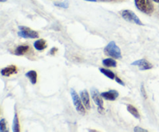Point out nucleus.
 Masks as SVG:
<instances>
[{
	"label": "nucleus",
	"mask_w": 159,
	"mask_h": 132,
	"mask_svg": "<svg viewBox=\"0 0 159 132\" xmlns=\"http://www.w3.org/2000/svg\"><path fill=\"white\" fill-rule=\"evenodd\" d=\"M104 53L107 56L114 59L122 58V53H121L120 48L116 45V42L113 40L109 42L108 44L104 48Z\"/></svg>",
	"instance_id": "nucleus-1"
},
{
	"label": "nucleus",
	"mask_w": 159,
	"mask_h": 132,
	"mask_svg": "<svg viewBox=\"0 0 159 132\" xmlns=\"http://www.w3.org/2000/svg\"><path fill=\"white\" fill-rule=\"evenodd\" d=\"M134 3L137 9L144 13L151 15L154 12L152 0H134Z\"/></svg>",
	"instance_id": "nucleus-2"
},
{
	"label": "nucleus",
	"mask_w": 159,
	"mask_h": 132,
	"mask_svg": "<svg viewBox=\"0 0 159 132\" xmlns=\"http://www.w3.org/2000/svg\"><path fill=\"white\" fill-rule=\"evenodd\" d=\"M70 93H71V99H72L73 104H74V107H75L76 111L80 115H85L86 109H85V106H84L83 102H82L80 96H79L77 92L74 89H71Z\"/></svg>",
	"instance_id": "nucleus-3"
},
{
	"label": "nucleus",
	"mask_w": 159,
	"mask_h": 132,
	"mask_svg": "<svg viewBox=\"0 0 159 132\" xmlns=\"http://www.w3.org/2000/svg\"><path fill=\"white\" fill-rule=\"evenodd\" d=\"M19 32L18 36L22 38L26 39H36L38 38L39 34L37 31L30 29V27L26 26H18Z\"/></svg>",
	"instance_id": "nucleus-4"
},
{
	"label": "nucleus",
	"mask_w": 159,
	"mask_h": 132,
	"mask_svg": "<svg viewBox=\"0 0 159 132\" xmlns=\"http://www.w3.org/2000/svg\"><path fill=\"white\" fill-rule=\"evenodd\" d=\"M121 16L126 21L135 23V24L140 25V26H143V23L141 22V20L133 11L129 10V9H124L121 12Z\"/></svg>",
	"instance_id": "nucleus-5"
},
{
	"label": "nucleus",
	"mask_w": 159,
	"mask_h": 132,
	"mask_svg": "<svg viewBox=\"0 0 159 132\" xmlns=\"http://www.w3.org/2000/svg\"><path fill=\"white\" fill-rule=\"evenodd\" d=\"M91 96L93 100L96 103V105L98 107V110L99 112H103L104 111V107H103V99H102V96L99 94V91L96 89L93 88L91 89Z\"/></svg>",
	"instance_id": "nucleus-6"
},
{
	"label": "nucleus",
	"mask_w": 159,
	"mask_h": 132,
	"mask_svg": "<svg viewBox=\"0 0 159 132\" xmlns=\"http://www.w3.org/2000/svg\"><path fill=\"white\" fill-rule=\"evenodd\" d=\"M131 65H133V66H138V68H139L141 71H145V70L152 69L153 68V65L150 62L148 61L146 59H140V60L134 61V62H132Z\"/></svg>",
	"instance_id": "nucleus-7"
},
{
	"label": "nucleus",
	"mask_w": 159,
	"mask_h": 132,
	"mask_svg": "<svg viewBox=\"0 0 159 132\" xmlns=\"http://www.w3.org/2000/svg\"><path fill=\"white\" fill-rule=\"evenodd\" d=\"M100 94L103 99H105L106 100H109V101H114L119 97V93L115 89L103 92V93H100Z\"/></svg>",
	"instance_id": "nucleus-8"
},
{
	"label": "nucleus",
	"mask_w": 159,
	"mask_h": 132,
	"mask_svg": "<svg viewBox=\"0 0 159 132\" xmlns=\"http://www.w3.org/2000/svg\"><path fill=\"white\" fill-rule=\"evenodd\" d=\"M80 97L82 99V102L85 106V109L87 110H89L91 109V104H90V98L89 94L87 92V90H82L80 92Z\"/></svg>",
	"instance_id": "nucleus-9"
},
{
	"label": "nucleus",
	"mask_w": 159,
	"mask_h": 132,
	"mask_svg": "<svg viewBox=\"0 0 159 132\" xmlns=\"http://www.w3.org/2000/svg\"><path fill=\"white\" fill-rule=\"evenodd\" d=\"M17 72V68L16 65H9V66L6 67V68H2L1 75L2 76L9 77L11 75L16 74Z\"/></svg>",
	"instance_id": "nucleus-10"
},
{
	"label": "nucleus",
	"mask_w": 159,
	"mask_h": 132,
	"mask_svg": "<svg viewBox=\"0 0 159 132\" xmlns=\"http://www.w3.org/2000/svg\"><path fill=\"white\" fill-rule=\"evenodd\" d=\"M47 46H48V44H47L46 40H43V39H38L34 43V47L35 48V49L40 51L46 49Z\"/></svg>",
	"instance_id": "nucleus-11"
},
{
	"label": "nucleus",
	"mask_w": 159,
	"mask_h": 132,
	"mask_svg": "<svg viewBox=\"0 0 159 132\" xmlns=\"http://www.w3.org/2000/svg\"><path fill=\"white\" fill-rule=\"evenodd\" d=\"M30 50V47L28 45H20L16 48L14 54L17 56H21L26 54Z\"/></svg>",
	"instance_id": "nucleus-12"
},
{
	"label": "nucleus",
	"mask_w": 159,
	"mask_h": 132,
	"mask_svg": "<svg viewBox=\"0 0 159 132\" xmlns=\"http://www.w3.org/2000/svg\"><path fill=\"white\" fill-rule=\"evenodd\" d=\"M25 76L29 79V80L30 81V82L33 84V85H35V84L37 83V73L36 71H34V70H30V71H27V72L25 74Z\"/></svg>",
	"instance_id": "nucleus-13"
},
{
	"label": "nucleus",
	"mask_w": 159,
	"mask_h": 132,
	"mask_svg": "<svg viewBox=\"0 0 159 132\" xmlns=\"http://www.w3.org/2000/svg\"><path fill=\"white\" fill-rule=\"evenodd\" d=\"M127 111H128L132 116H134L135 118H137V119H140V118H141V115H140V113L138 112V109L135 107H134L133 105H131V104L127 105Z\"/></svg>",
	"instance_id": "nucleus-14"
},
{
	"label": "nucleus",
	"mask_w": 159,
	"mask_h": 132,
	"mask_svg": "<svg viewBox=\"0 0 159 132\" xmlns=\"http://www.w3.org/2000/svg\"><path fill=\"white\" fill-rule=\"evenodd\" d=\"M12 131H14V132H19L20 130V121H19L18 115H17L16 112H15V114H14L13 120H12Z\"/></svg>",
	"instance_id": "nucleus-15"
},
{
	"label": "nucleus",
	"mask_w": 159,
	"mask_h": 132,
	"mask_svg": "<svg viewBox=\"0 0 159 132\" xmlns=\"http://www.w3.org/2000/svg\"><path fill=\"white\" fill-rule=\"evenodd\" d=\"M102 63L104 66L108 67V68H115V67H116V64H117L116 60H114V58H113V57L103 59Z\"/></svg>",
	"instance_id": "nucleus-16"
},
{
	"label": "nucleus",
	"mask_w": 159,
	"mask_h": 132,
	"mask_svg": "<svg viewBox=\"0 0 159 132\" xmlns=\"http://www.w3.org/2000/svg\"><path fill=\"white\" fill-rule=\"evenodd\" d=\"M99 71H100V72L102 73V74H103L104 75H106L110 79H112V80H113V79H115V78H116V75H115L114 72L112 71L111 70L107 69V68H99Z\"/></svg>",
	"instance_id": "nucleus-17"
},
{
	"label": "nucleus",
	"mask_w": 159,
	"mask_h": 132,
	"mask_svg": "<svg viewBox=\"0 0 159 132\" xmlns=\"http://www.w3.org/2000/svg\"><path fill=\"white\" fill-rule=\"evenodd\" d=\"M0 131L1 132H6L9 131L6 127V121L4 118H2L0 120Z\"/></svg>",
	"instance_id": "nucleus-18"
},
{
	"label": "nucleus",
	"mask_w": 159,
	"mask_h": 132,
	"mask_svg": "<svg viewBox=\"0 0 159 132\" xmlns=\"http://www.w3.org/2000/svg\"><path fill=\"white\" fill-rule=\"evenodd\" d=\"M54 6H57V7L63 8V9H68V2L67 0H65V2H55L54 3Z\"/></svg>",
	"instance_id": "nucleus-19"
},
{
	"label": "nucleus",
	"mask_w": 159,
	"mask_h": 132,
	"mask_svg": "<svg viewBox=\"0 0 159 132\" xmlns=\"http://www.w3.org/2000/svg\"><path fill=\"white\" fill-rule=\"evenodd\" d=\"M141 96H142L144 99H146V98H147V93H146L144 84H141Z\"/></svg>",
	"instance_id": "nucleus-20"
},
{
	"label": "nucleus",
	"mask_w": 159,
	"mask_h": 132,
	"mask_svg": "<svg viewBox=\"0 0 159 132\" xmlns=\"http://www.w3.org/2000/svg\"><path fill=\"white\" fill-rule=\"evenodd\" d=\"M134 130L135 132H148V130H146V129L144 128H142V127H135L134 129Z\"/></svg>",
	"instance_id": "nucleus-21"
},
{
	"label": "nucleus",
	"mask_w": 159,
	"mask_h": 132,
	"mask_svg": "<svg viewBox=\"0 0 159 132\" xmlns=\"http://www.w3.org/2000/svg\"><path fill=\"white\" fill-rule=\"evenodd\" d=\"M115 81H116L118 84L123 85V86H124V85H125V83H124V82L122 81V79H121L120 78L118 77V76H116V78H115Z\"/></svg>",
	"instance_id": "nucleus-22"
},
{
	"label": "nucleus",
	"mask_w": 159,
	"mask_h": 132,
	"mask_svg": "<svg viewBox=\"0 0 159 132\" xmlns=\"http://www.w3.org/2000/svg\"><path fill=\"white\" fill-rule=\"evenodd\" d=\"M57 48H56L55 47H53V48H51V50H50L49 54H51V55H54V54H56V52H57Z\"/></svg>",
	"instance_id": "nucleus-23"
},
{
	"label": "nucleus",
	"mask_w": 159,
	"mask_h": 132,
	"mask_svg": "<svg viewBox=\"0 0 159 132\" xmlns=\"http://www.w3.org/2000/svg\"><path fill=\"white\" fill-rule=\"evenodd\" d=\"M85 1H87V2H96L97 0H85Z\"/></svg>",
	"instance_id": "nucleus-24"
},
{
	"label": "nucleus",
	"mask_w": 159,
	"mask_h": 132,
	"mask_svg": "<svg viewBox=\"0 0 159 132\" xmlns=\"http://www.w3.org/2000/svg\"><path fill=\"white\" fill-rule=\"evenodd\" d=\"M153 2H157V3H159V0H152Z\"/></svg>",
	"instance_id": "nucleus-25"
},
{
	"label": "nucleus",
	"mask_w": 159,
	"mask_h": 132,
	"mask_svg": "<svg viewBox=\"0 0 159 132\" xmlns=\"http://www.w3.org/2000/svg\"><path fill=\"white\" fill-rule=\"evenodd\" d=\"M89 131H93V132H96V131H97V130H89Z\"/></svg>",
	"instance_id": "nucleus-26"
},
{
	"label": "nucleus",
	"mask_w": 159,
	"mask_h": 132,
	"mask_svg": "<svg viewBox=\"0 0 159 132\" xmlns=\"http://www.w3.org/2000/svg\"><path fill=\"white\" fill-rule=\"evenodd\" d=\"M7 1V0H0V2H6Z\"/></svg>",
	"instance_id": "nucleus-27"
}]
</instances>
